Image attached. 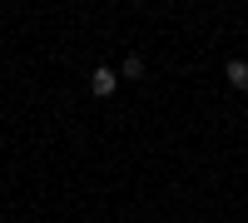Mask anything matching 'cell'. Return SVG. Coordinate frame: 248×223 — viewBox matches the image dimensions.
<instances>
[{
    "instance_id": "2",
    "label": "cell",
    "mask_w": 248,
    "mask_h": 223,
    "mask_svg": "<svg viewBox=\"0 0 248 223\" xmlns=\"http://www.w3.org/2000/svg\"><path fill=\"white\" fill-rule=\"evenodd\" d=\"M223 74H229L233 89H248V65H243V59H229V70H223Z\"/></svg>"
},
{
    "instance_id": "3",
    "label": "cell",
    "mask_w": 248,
    "mask_h": 223,
    "mask_svg": "<svg viewBox=\"0 0 248 223\" xmlns=\"http://www.w3.org/2000/svg\"><path fill=\"white\" fill-rule=\"evenodd\" d=\"M119 74H124V79H139V74H144V59H139V55H124V70H119Z\"/></svg>"
},
{
    "instance_id": "1",
    "label": "cell",
    "mask_w": 248,
    "mask_h": 223,
    "mask_svg": "<svg viewBox=\"0 0 248 223\" xmlns=\"http://www.w3.org/2000/svg\"><path fill=\"white\" fill-rule=\"evenodd\" d=\"M114 85H119V74H114V70H105V65L90 74V89H94V94H114Z\"/></svg>"
}]
</instances>
